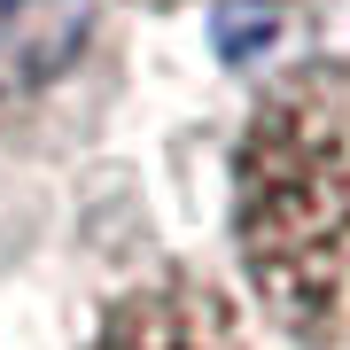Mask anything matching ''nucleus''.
I'll return each instance as SVG.
<instances>
[{
  "label": "nucleus",
  "instance_id": "7ed1b4c3",
  "mask_svg": "<svg viewBox=\"0 0 350 350\" xmlns=\"http://www.w3.org/2000/svg\"><path fill=\"white\" fill-rule=\"evenodd\" d=\"M148 8H179V0H148Z\"/></svg>",
  "mask_w": 350,
  "mask_h": 350
},
{
  "label": "nucleus",
  "instance_id": "f03ea898",
  "mask_svg": "<svg viewBox=\"0 0 350 350\" xmlns=\"http://www.w3.org/2000/svg\"><path fill=\"white\" fill-rule=\"evenodd\" d=\"M94 350H234V319L211 288H156L101 327Z\"/></svg>",
  "mask_w": 350,
  "mask_h": 350
},
{
  "label": "nucleus",
  "instance_id": "f257e3e1",
  "mask_svg": "<svg viewBox=\"0 0 350 350\" xmlns=\"http://www.w3.org/2000/svg\"><path fill=\"white\" fill-rule=\"evenodd\" d=\"M234 241L304 350H350V55L288 70L234 156Z\"/></svg>",
  "mask_w": 350,
  "mask_h": 350
}]
</instances>
